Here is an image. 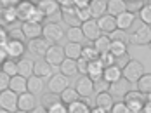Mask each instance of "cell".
<instances>
[{
  "mask_svg": "<svg viewBox=\"0 0 151 113\" xmlns=\"http://www.w3.org/2000/svg\"><path fill=\"white\" fill-rule=\"evenodd\" d=\"M123 101H125V104L129 106L130 113H142L146 103H148V96L142 94V92H139L137 89H132L127 96L123 97Z\"/></svg>",
  "mask_w": 151,
  "mask_h": 113,
  "instance_id": "obj_1",
  "label": "cell"
},
{
  "mask_svg": "<svg viewBox=\"0 0 151 113\" xmlns=\"http://www.w3.org/2000/svg\"><path fill=\"white\" fill-rule=\"evenodd\" d=\"M122 73H123L125 80H129L130 83H137L144 77V65L141 61H137V59H130L129 65L122 70Z\"/></svg>",
  "mask_w": 151,
  "mask_h": 113,
  "instance_id": "obj_2",
  "label": "cell"
},
{
  "mask_svg": "<svg viewBox=\"0 0 151 113\" xmlns=\"http://www.w3.org/2000/svg\"><path fill=\"white\" fill-rule=\"evenodd\" d=\"M64 37H66V32L63 30V26H61L59 23L50 21V23L44 24V38H47L50 44H54V45L59 44Z\"/></svg>",
  "mask_w": 151,
  "mask_h": 113,
  "instance_id": "obj_3",
  "label": "cell"
},
{
  "mask_svg": "<svg viewBox=\"0 0 151 113\" xmlns=\"http://www.w3.org/2000/svg\"><path fill=\"white\" fill-rule=\"evenodd\" d=\"M129 37H130V44H132V45H150V42H151V26L141 23Z\"/></svg>",
  "mask_w": 151,
  "mask_h": 113,
  "instance_id": "obj_4",
  "label": "cell"
},
{
  "mask_svg": "<svg viewBox=\"0 0 151 113\" xmlns=\"http://www.w3.org/2000/svg\"><path fill=\"white\" fill-rule=\"evenodd\" d=\"M70 87V78L66 77V75H63V73H54L49 82H47V89H49V92H54V94H63L66 89Z\"/></svg>",
  "mask_w": 151,
  "mask_h": 113,
  "instance_id": "obj_5",
  "label": "cell"
},
{
  "mask_svg": "<svg viewBox=\"0 0 151 113\" xmlns=\"http://www.w3.org/2000/svg\"><path fill=\"white\" fill-rule=\"evenodd\" d=\"M17 103H19V96L16 94L14 91L7 89V91H2V92H0V108H2V110L16 113L19 110Z\"/></svg>",
  "mask_w": 151,
  "mask_h": 113,
  "instance_id": "obj_6",
  "label": "cell"
},
{
  "mask_svg": "<svg viewBox=\"0 0 151 113\" xmlns=\"http://www.w3.org/2000/svg\"><path fill=\"white\" fill-rule=\"evenodd\" d=\"M54 44H50L47 38L40 37V38H35V40H28L26 44V49L30 50L31 54L35 56H40V58H45V54L49 52V49L52 47Z\"/></svg>",
  "mask_w": 151,
  "mask_h": 113,
  "instance_id": "obj_7",
  "label": "cell"
},
{
  "mask_svg": "<svg viewBox=\"0 0 151 113\" xmlns=\"http://www.w3.org/2000/svg\"><path fill=\"white\" fill-rule=\"evenodd\" d=\"M7 49V54H9V59H23L24 56V50H26V44L24 42H19V40H9L7 44H0Z\"/></svg>",
  "mask_w": 151,
  "mask_h": 113,
  "instance_id": "obj_8",
  "label": "cell"
},
{
  "mask_svg": "<svg viewBox=\"0 0 151 113\" xmlns=\"http://www.w3.org/2000/svg\"><path fill=\"white\" fill-rule=\"evenodd\" d=\"M61 14H63V21L66 24H70V28H82V19H80V14H78V9L75 5L73 7H64L61 9Z\"/></svg>",
  "mask_w": 151,
  "mask_h": 113,
  "instance_id": "obj_9",
  "label": "cell"
},
{
  "mask_svg": "<svg viewBox=\"0 0 151 113\" xmlns=\"http://www.w3.org/2000/svg\"><path fill=\"white\" fill-rule=\"evenodd\" d=\"M75 89L76 92L80 94V97H91L92 92H94V80H91L87 75H82V77H78L75 82Z\"/></svg>",
  "mask_w": 151,
  "mask_h": 113,
  "instance_id": "obj_10",
  "label": "cell"
},
{
  "mask_svg": "<svg viewBox=\"0 0 151 113\" xmlns=\"http://www.w3.org/2000/svg\"><path fill=\"white\" fill-rule=\"evenodd\" d=\"M64 59H66V52H64V47L61 45H52L45 54V61L50 66H61Z\"/></svg>",
  "mask_w": 151,
  "mask_h": 113,
  "instance_id": "obj_11",
  "label": "cell"
},
{
  "mask_svg": "<svg viewBox=\"0 0 151 113\" xmlns=\"http://www.w3.org/2000/svg\"><path fill=\"white\" fill-rule=\"evenodd\" d=\"M17 11V19L23 23H28L33 16V12L37 11V4L35 2H19V5L16 7Z\"/></svg>",
  "mask_w": 151,
  "mask_h": 113,
  "instance_id": "obj_12",
  "label": "cell"
},
{
  "mask_svg": "<svg viewBox=\"0 0 151 113\" xmlns=\"http://www.w3.org/2000/svg\"><path fill=\"white\" fill-rule=\"evenodd\" d=\"M21 30L24 33V37L28 38V40H35V38H40V37H44V26L42 24H38V23H23L21 24Z\"/></svg>",
  "mask_w": 151,
  "mask_h": 113,
  "instance_id": "obj_13",
  "label": "cell"
},
{
  "mask_svg": "<svg viewBox=\"0 0 151 113\" xmlns=\"http://www.w3.org/2000/svg\"><path fill=\"white\" fill-rule=\"evenodd\" d=\"M82 32L85 35V38L87 40H92V42H96L103 33L99 30V24H97V19H91V21H87V23H83L82 24Z\"/></svg>",
  "mask_w": 151,
  "mask_h": 113,
  "instance_id": "obj_14",
  "label": "cell"
},
{
  "mask_svg": "<svg viewBox=\"0 0 151 113\" xmlns=\"http://www.w3.org/2000/svg\"><path fill=\"white\" fill-rule=\"evenodd\" d=\"M37 7L42 11L44 16H54L56 12L61 11L59 0H40V2H35Z\"/></svg>",
  "mask_w": 151,
  "mask_h": 113,
  "instance_id": "obj_15",
  "label": "cell"
},
{
  "mask_svg": "<svg viewBox=\"0 0 151 113\" xmlns=\"http://www.w3.org/2000/svg\"><path fill=\"white\" fill-rule=\"evenodd\" d=\"M130 91H132V89H130V82L125 80V78H122V80L111 83L109 94H111L113 97H125L129 92H130Z\"/></svg>",
  "mask_w": 151,
  "mask_h": 113,
  "instance_id": "obj_16",
  "label": "cell"
},
{
  "mask_svg": "<svg viewBox=\"0 0 151 113\" xmlns=\"http://www.w3.org/2000/svg\"><path fill=\"white\" fill-rule=\"evenodd\" d=\"M97 24H99V30H101L103 35L109 37L113 32H116V17L109 16V14H106L101 19H97Z\"/></svg>",
  "mask_w": 151,
  "mask_h": 113,
  "instance_id": "obj_17",
  "label": "cell"
},
{
  "mask_svg": "<svg viewBox=\"0 0 151 113\" xmlns=\"http://www.w3.org/2000/svg\"><path fill=\"white\" fill-rule=\"evenodd\" d=\"M33 75L40 77V78H50L52 73V66L47 63L45 59H37L35 61V68H33Z\"/></svg>",
  "mask_w": 151,
  "mask_h": 113,
  "instance_id": "obj_18",
  "label": "cell"
},
{
  "mask_svg": "<svg viewBox=\"0 0 151 113\" xmlns=\"http://www.w3.org/2000/svg\"><path fill=\"white\" fill-rule=\"evenodd\" d=\"M96 106L106 110L108 113H111L113 106H115V97L111 96L109 92H101V94L96 96Z\"/></svg>",
  "mask_w": 151,
  "mask_h": 113,
  "instance_id": "obj_19",
  "label": "cell"
},
{
  "mask_svg": "<svg viewBox=\"0 0 151 113\" xmlns=\"http://www.w3.org/2000/svg\"><path fill=\"white\" fill-rule=\"evenodd\" d=\"M9 89L14 91L17 96L28 92V78H24V77H21V75H16V77L11 78V87H9Z\"/></svg>",
  "mask_w": 151,
  "mask_h": 113,
  "instance_id": "obj_20",
  "label": "cell"
},
{
  "mask_svg": "<svg viewBox=\"0 0 151 113\" xmlns=\"http://www.w3.org/2000/svg\"><path fill=\"white\" fill-rule=\"evenodd\" d=\"M127 12V2L125 0H108V14L118 17L120 14Z\"/></svg>",
  "mask_w": 151,
  "mask_h": 113,
  "instance_id": "obj_21",
  "label": "cell"
},
{
  "mask_svg": "<svg viewBox=\"0 0 151 113\" xmlns=\"http://www.w3.org/2000/svg\"><path fill=\"white\" fill-rule=\"evenodd\" d=\"M134 21H136V16L132 12H129V11L123 12V14H120L116 17V30H122V32L130 30L134 26Z\"/></svg>",
  "mask_w": 151,
  "mask_h": 113,
  "instance_id": "obj_22",
  "label": "cell"
},
{
  "mask_svg": "<svg viewBox=\"0 0 151 113\" xmlns=\"http://www.w3.org/2000/svg\"><path fill=\"white\" fill-rule=\"evenodd\" d=\"M89 9H91V12H92V17L101 19V17L106 16V12H108V2H106V0H92L91 5H89Z\"/></svg>",
  "mask_w": 151,
  "mask_h": 113,
  "instance_id": "obj_23",
  "label": "cell"
},
{
  "mask_svg": "<svg viewBox=\"0 0 151 113\" xmlns=\"http://www.w3.org/2000/svg\"><path fill=\"white\" fill-rule=\"evenodd\" d=\"M35 96L31 94V92H24V94H21L19 96V103H17V106H19V110H23V112H33L37 106H35Z\"/></svg>",
  "mask_w": 151,
  "mask_h": 113,
  "instance_id": "obj_24",
  "label": "cell"
},
{
  "mask_svg": "<svg viewBox=\"0 0 151 113\" xmlns=\"http://www.w3.org/2000/svg\"><path fill=\"white\" fill-rule=\"evenodd\" d=\"M33 68H35V63L31 59H19L17 61V75L24 77V78H30L33 77Z\"/></svg>",
  "mask_w": 151,
  "mask_h": 113,
  "instance_id": "obj_25",
  "label": "cell"
},
{
  "mask_svg": "<svg viewBox=\"0 0 151 113\" xmlns=\"http://www.w3.org/2000/svg\"><path fill=\"white\" fill-rule=\"evenodd\" d=\"M87 77L91 80L97 82L104 77V66L101 65V61H94V63H89V71H87Z\"/></svg>",
  "mask_w": 151,
  "mask_h": 113,
  "instance_id": "obj_26",
  "label": "cell"
},
{
  "mask_svg": "<svg viewBox=\"0 0 151 113\" xmlns=\"http://www.w3.org/2000/svg\"><path fill=\"white\" fill-rule=\"evenodd\" d=\"M44 87H45L44 78H40V77H35V75L28 78V92H31L33 96L44 94Z\"/></svg>",
  "mask_w": 151,
  "mask_h": 113,
  "instance_id": "obj_27",
  "label": "cell"
},
{
  "mask_svg": "<svg viewBox=\"0 0 151 113\" xmlns=\"http://www.w3.org/2000/svg\"><path fill=\"white\" fill-rule=\"evenodd\" d=\"M82 50H83V45L82 44H71V42H68V45H64V52H66V58L68 59L78 61L82 58Z\"/></svg>",
  "mask_w": 151,
  "mask_h": 113,
  "instance_id": "obj_28",
  "label": "cell"
},
{
  "mask_svg": "<svg viewBox=\"0 0 151 113\" xmlns=\"http://www.w3.org/2000/svg\"><path fill=\"white\" fill-rule=\"evenodd\" d=\"M59 68H61V73L66 75L68 78H70V77H75L76 73H78V65H76L75 59H68V58H66Z\"/></svg>",
  "mask_w": 151,
  "mask_h": 113,
  "instance_id": "obj_29",
  "label": "cell"
},
{
  "mask_svg": "<svg viewBox=\"0 0 151 113\" xmlns=\"http://www.w3.org/2000/svg\"><path fill=\"white\" fill-rule=\"evenodd\" d=\"M106 82H109V83H115V82H118L123 78V73H122V68L118 66H111V68H106L104 70V77H103Z\"/></svg>",
  "mask_w": 151,
  "mask_h": 113,
  "instance_id": "obj_30",
  "label": "cell"
},
{
  "mask_svg": "<svg viewBox=\"0 0 151 113\" xmlns=\"http://www.w3.org/2000/svg\"><path fill=\"white\" fill-rule=\"evenodd\" d=\"M16 19H17L16 7H2V28H5L7 24H12Z\"/></svg>",
  "mask_w": 151,
  "mask_h": 113,
  "instance_id": "obj_31",
  "label": "cell"
},
{
  "mask_svg": "<svg viewBox=\"0 0 151 113\" xmlns=\"http://www.w3.org/2000/svg\"><path fill=\"white\" fill-rule=\"evenodd\" d=\"M68 113H92V108L85 103V99H78L75 103L68 104Z\"/></svg>",
  "mask_w": 151,
  "mask_h": 113,
  "instance_id": "obj_32",
  "label": "cell"
},
{
  "mask_svg": "<svg viewBox=\"0 0 151 113\" xmlns=\"http://www.w3.org/2000/svg\"><path fill=\"white\" fill-rule=\"evenodd\" d=\"M58 103H61V96H59V94L45 92V94H42V96H40V104H42L45 110L52 108V106H54V104H58Z\"/></svg>",
  "mask_w": 151,
  "mask_h": 113,
  "instance_id": "obj_33",
  "label": "cell"
},
{
  "mask_svg": "<svg viewBox=\"0 0 151 113\" xmlns=\"http://www.w3.org/2000/svg\"><path fill=\"white\" fill-rule=\"evenodd\" d=\"M94 47L97 49L99 54H106V52H109V49H111V38H109L108 35H101V37L94 42Z\"/></svg>",
  "mask_w": 151,
  "mask_h": 113,
  "instance_id": "obj_34",
  "label": "cell"
},
{
  "mask_svg": "<svg viewBox=\"0 0 151 113\" xmlns=\"http://www.w3.org/2000/svg\"><path fill=\"white\" fill-rule=\"evenodd\" d=\"M82 58H83L85 61H89V63H94V61H99L101 54L97 52V49L94 47V44H92V45H83V50H82Z\"/></svg>",
  "mask_w": 151,
  "mask_h": 113,
  "instance_id": "obj_35",
  "label": "cell"
},
{
  "mask_svg": "<svg viewBox=\"0 0 151 113\" xmlns=\"http://www.w3.org/2000/svg\"><path fill=\"white\" fill-rule=\"evenodd\" d=\"M80 99V94L76 92L75 87H68L63 94H61V101L68 106V104H71V103H75V101H78Z\"/></svg>",
  "mask_w": 151,
  "mask_h": 113,
  "instance_id": "obj_36",
  "label": "cell"
},
{
  "mask_svg": "<svg viewBox=\"0 0 151 113\" xmlns=\"http://www.w3.org/2000/svg\"><path fill=\"white\" fill-rule=\"evenodd\" d=\"M66 38L71 44H82V40L85 38V35L82 32V28H68L66 30Z\"/></svg>",
  "mask_w": 151,
  "mask_h": 113,
  "instance_id": "obj_37",
  "label": "cell"
},
{
  "mask_svg": "<svg viewBox=\"0 0 151 113\" xmlns=\"http://www.w3.org/2000/svg\"><path fill=\"white\" fill-rule=\"evenodd\" d=\"M127 49H129V44H125V42H111V49H109V52H111L115 58H122V56L129 54Z\"/></svg>",
  "mask_w": 151,
  "mask_h": 113,
  "instance_id": "obj_38",
  "label": "cell"
},
{
  "mask_svg": "<svg viewBox=\"0 0 151 113\" xmlns=\"http://www.w3.org/2000/svg\"><path fill=\"white\" fill-rule=\"evenodd\" d=\"M137 91L142 92V94H146V96L150 94L151 92V75L144 73V77L137 82Z\"/></svg>",
  "mask_w": 151,
  "mask_h": 113,
  "instance_id": "obj_39",
  "label": "cell"
},
{
  "mask_svg": "<svg viewBox=\"0 0 151 113\" xmlns=\"http://www.w3.org/2000/svg\"><path fill=\"white\" fill-rule=\"evenodd\" d=\"M139 17H141V23H142V24L151 26V4H150V2H146V5L141 9Z\"/></svg>",
  "mask_w": 151,
  "mask_h": 113,
  "instance_id": "obj_40",
  "label": "cell"
},
{
  "mask_svg": "<svg viewBox=\"0 0 151 113\" xmlns=\"http://www.w3.org/2000/svg\"><path fill=\"white\" fill-rule=\"evenodd\" d=\"M2 71H5L9 77H16V75H17V61H14V59L5 61V63L2 65Z\"/></svg>",
  "mask_w": 151,
  "mask_h": 113,
  "instance_id": "obj_41",
  "label": "cell"
},
{
  "mask_svg": "<svg viewBox=\"0 0 151 113\" xmlns=\"http://www.w3.org/2000/svg\"><path fill=\"white\" fill-rule=\"evenodd\" d=\"M99 61H101V65L106 68H111V66L116 65V58L111 54V52H106V54H101V58H99Z\"/></svg>",
  "mask_w": 151,
  "mask_h": 113,
  "instance_id": "obj_42",
  "label": "cell"
},
{
  "mask_svg": "<svg viewBox=\"0 0 151 113\" xmlns=\"http://www.w3.org/2000/svg\"><path fill=\"white\" fill-rule=\"evenodd\" d=\"M109 89H111V83H109V82H106L104 78L94 82V92H96V94H101V92H109Z\"/></svg>",
  "mask_w": 151,
  "mask_h": 113,
  "instance_id": "obj_43",
  "label": "cell"
},
{
  "mask_svg": "<svg viewBox=\"0 0 151 113\" xmlns=\"http://www.w3.org/2000/svg\"><path fill=\"white\" fill-rule=\"evenodd\" d=\"M144 5H146L144 0H129V2H127V11L132 12V14H134V12H141V9H142Z\"/></svg>",
  "mask_w": 151,
  "mask_h": 113,
  "instance_id": "obj_44",
  "label": "cell"
},
{
  "mask_svg": "<svg viewBox=\"0 0 151 113\" xmlns=\"http://www.w3.org/2000/svg\"><path fill=\"white\" fill-rule=\"evenodd\" d=\"M109 38H111V42H125V44H130V37L125 32H122V30L113 32L109 35Z\"/></svg>",
  "mask_w": 151,
  "mask_h": 113,
  "instance_id": "obj_45",
  "label": "cell"
},
{
  "mask_svg": "<svg viewBox=\"0 0 151 113\" xmlns=\"http://www.w3.org/2000/svg\"><path fill=\"white\" fill-rule=\"evenodd\" d=\"M11 78L12 77H9L5 71H0V92L2 91H7L11 87Z\"/></svg>",
  "mask_w": 151,
  "mask_h": 113,
  "instance_id": "obj_46",
  "label": "cell"
},
{
  "mask_svg": "<svg viewBox=\"0 0 151 113\" xmlns=\"http://www.w3.org/2000/svg\"><path fill=\"white\" fill-rule=\"evenodd\" d=\"M9 37H11V40H19V42H23V40L26 38L21 28H12V30H9Z\"/></svg>",
  "mask_w": 151,
  "mask_h": 113,
  "instance_id": "obj_47",
  "label": "cell"
},
{
  "mask_svg": "<svg viewBox=\"0 0 151 113\" xmlns=\"http://www.w3.org/2000/svg\"><path fill=\"white\" fill-rule=\"evenodd\" d=\"M111 113H130V110L125 104V101H116L115 106H113V110H111Z\"/></svg>",
  "mask_w": 151,
  "mask_h": 113,
  "instance_id": "obj_48",
  "label": "cell"
},
{
  "mask_svg": "<svg viewBox=\"0 0 151 113\" xmlns=\"http://www.w3.org/2000/svg\"><path fill=\"white\" fill-rule=\"evenodd\" d=\"M47 112L49 113H68V106L61 101V103H58V104H54L52 108H49Z\"/></svg>",
  "mask_w": 151,
  "mask_h": 113,
  "instance_id": "obj_49",
  "label": "cell"
},
{
  "mask_svg": "<svg viewBox=\"0 0 151 113\" xmlns=\"http://www.w3.org/2000/svg\"><path fill=\"white\" fill-rule=\"evenodd\" d=\"M76 65H78V73L87 75V71H89V61H85L83 58H80V59L76 61Z\"/></svg>",
  "mask_w": 151,
  "mask_h": 113,
  "instance_id": "obj_50",
  "label": "cell"
},
{
  "mask_svg": "<svg viewBox=\"0 0 151 113\" xmlns=\"http://www.w3.org/2000/svg\"><path fill=\"white\" fill-rule=\"evenodd\" d=\"M44 14H42V11L37 7V11L33 12V16H31V19H30V23H38V24H42V21H44Z\"/></svg>",
  "mask_w": 151,
  "mask_h": 113,
  "instance_id": "obj_51",
  "label": "cell"
},
{
  "mask_svg": "<svg viewBox=\"0 0 151 113\" xmlns=\"http://www.w3.org/2000/svg\"><path fill=\"white\" fill-rule=\"evenodd\" d=\"M130 59H132V58H130L129 54H125V56H122V58H116V66L123 70L125 66L129 65V61H130Z\"/></svg>",
  "mask_w": 151,
  "mask_h": 113,
  "instance_id": "obj_52",
  "label": "cell"
},
{
  "mask_svg": "<svg viewBox=\"0 0 151 113\" xmlns=\"http://www.w3.org/2000/svg\"><path fill=\"white\" fill-rule=\"evenodd\" d=\"M5 61H9V54H7V49L4 45H0V63L4 65Z\"/></svg>",
  "mask_w": 151,
  "mask_h": 113,
  "instance_id": "obj_53",
  "label": "cell"
},
{
  "mask_svg": "<svg viewBox=\"0 0 151 113\" xmlns=\"http://www.w3.org/2000/svg\"><path fill=\"white\" fill-rule=\"evenodd\" d=\"M89 5H91L89 0H75V7L76 9H87Z\"/></svg>",
  "mask_w": 151,
  "mask_h": 113,
  "instance_id": "obj_54",
  "label": "cell"
},
{
  "mask_svg": "<svg viewBox=\"0 0 151 113\" xmlns=\"http://www.w3.org/2000/svg\"><path fill=\"white\" fill-rule=\"evenodd\" d=\"M59 5H61V9H64V7H73V5H75V0H59Z\"/></svg>",
  "mask_w": 151,
  "mask_h": 113,
  "instance_id": "obj_55",
  "label": "cell"
},
{
  "mask_svg": "<svg viewBox=\"0 0 151 113\" xmlns=\"http://www.w3.org/2000/svg\"><path fill=\"white\" fill-rule=\"evenodd\" d=\"M31 113H49V112H47L45 108H44V106L40 104V106H37V108H35V110H33Z\"/></svg>",
  "mask_w": 151,
  "mask_h": 113,
  "instance_id": "obj_56",
  "label": "cell"
},
{
  "mask_svg": "<svg viewBox=\"0 0 151 113\" xmlns=\"http://www.w3.org/2000/svg\"><path fill=\"white\" fill-rule=\"evenodd\" d=\"M142 113H151V104H150V103H146V106H144Z\"/></svg>",
  "mask_w": 151,
  "mask_h": 113,
  "instance_id": "obj_57",
  "label": "cell"
},
{
  "mask_svg": "<svg viewBox=\"0 0 151 113\" xmlns=\"http://www.w3.org/2000/svg\"><path fill=\"white\" fill-rule=\"evenodd\" d=\"M92 113H108V112L103 110V108H92Z\"/></svg>",
  "mask_w": 151,
  "mask_h": 113,
  "instance_id": "obj_58",
  "label": "cell"
},
{
  "mask_svg": "<svg viewBox=\"0 0 151 113\" xmlns=\"http://www.w3.org/2000/svg\"><path fill=\"white\" fill-rule=\"evenodd\" d=\"M148 103H150V104H151V92H150V94H148Z\"/></svg>",
  "mask_w": 151,
  "mask_h": 113,
  "instance_id": "obj_59",
  "label": "cell"
},
{
  "mask_svg": "<svg viewBox=\"0 0 151 113\" xmlns=\"http://www.w3.org/2000/svg\"><path fill=\"white\" fill-rule=\"evenodd\" d=\"M16 113H30V112H23V110H17Z\"/></svg>",
  "mask_w": 151,
  "mask_h": 113,
  "instance_id": "obj_60",
  "label": "cell"
},
{
  "mask_svg": "<svg viewBox=\"0 0 151 113\" xmlns=\"http://www.w3.org/2000/svg\"><path fill=\"white\" fill-rule=\"evenodd\" d=\"M0 113H11V112H7V110H0Z\"/></svg>",
  "mask_w": 151,
  "mask_h": 113,
  "instance_id": "obj_61",
  "label": "cell"
},
{
  "mask_svg": "<svg viewBox=\"0 0 151 113\" xmlns=\"http://www.w3.org/2000/svg\"><path fill=\"white\" fill-rule=\"evenodd\" d=\"M150 49H151V42H150Z\"/></svg>",
  "mask_w": 151,
  "mask_h": 113,
  "instance_id": "obj_62",
  "label": "cell"
},
{
  "mask_svg": "<svg viewBox=\"0 0 151 113\" xmlns=\"http://www.w3.org/2000/svg\"><path fill=\"white\" fill-rule=\"evenodd\" d=\"M150 4H151V0H150Z\"/></svg>",
  "mask_w": 151,
  "mask_h": 113,
  "instance_id": "obj_63",
  "label": "cell"
}]
</instances>
